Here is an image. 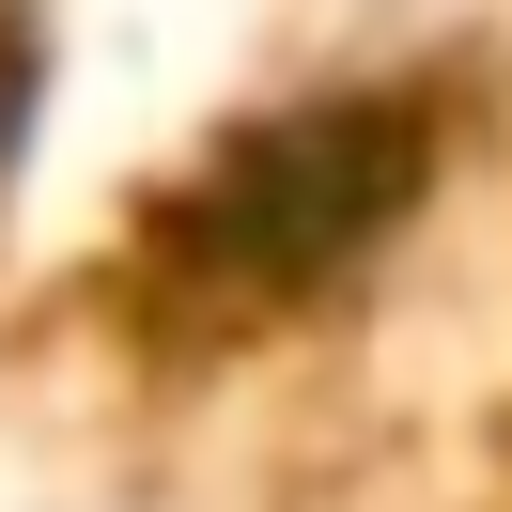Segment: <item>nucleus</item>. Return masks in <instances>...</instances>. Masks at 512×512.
I'll return each mask as SVG.
<instances>
[{
    "label": "nucleus",
    "mask_w": 512,
    "mask_h": 512,
    "mask_svg": "<svg viewBox=\"0 0 512 512\" xmlns=\"http://www.w3.org/2000/svg\"><path fill=\"white\" fill-rule=\"evenodd\" d=\"M450 109L435 78H326V94L249 109L233 140H202L156 202H140V295L171 342H249L295 326L311 295H342L388 233L435 202Z\"/></svg>",
    "instance_id": "nucleus-1"
}]
</instances>
